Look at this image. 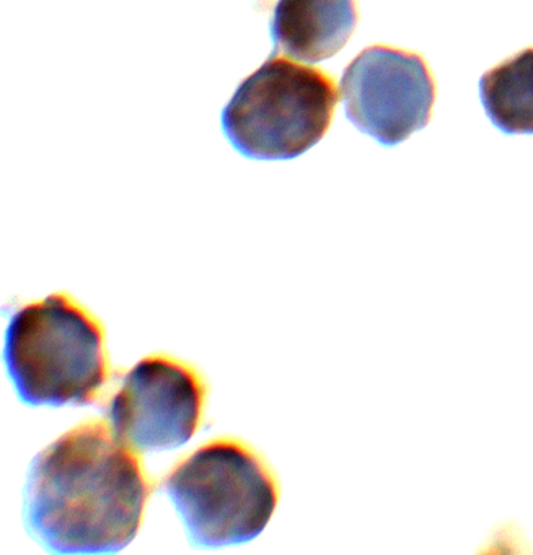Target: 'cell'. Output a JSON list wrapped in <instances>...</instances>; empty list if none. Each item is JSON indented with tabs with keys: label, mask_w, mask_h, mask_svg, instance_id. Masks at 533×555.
<instances>
[{
	"label": "cell",
	"mask_w": 533,
	"mask_h": 555,
	"mask_svg": "<svg viewBox=\"0 0 533 555\" xmlns=\"http://www.w3.org/2000/svg\"><path fill=\"white\" fill-rule=\"evenodd\" d=\"M2 359L18 399L31 408L92 404L110 379L102 321L64 292L12 314Z\"/></svg>",
	"instance_id": "cell-2"
},
{
	"label": "cell",
	"mask_w": 533,
	"mask_h": 555,
	"mask_svg": "<svg viewBox=\"0 0 533 555\" xmlns=\"http://www.w3.org/2000/svg\"><path fill=\"white\" fill-rule=\"evenodd\" d=\"M337 103L333 77L271 57L227 103L223 131L243 157L292 160L325 138Z\"/></svg>",
	"instance_id": "cell-4"
},
{
	"label": "cell",
	"mask_w": 533,
	"mask_h": 555,
	"mask_svg": "<svg viewBox=\"0 0 533 555\" xmlns=\"http://www.w3.org/2000/svg\"><path fill=\"white\" fill-rule=\"evenodd\" d=\"M207 392L196 366L152 353L126 373L110 399L106 418L116 437L138 453L178 450L200 428Z\"/></svg>",
	"instance_id": "cell-5"
},
{
	"label": "cell",
	"mask_w": 533,
	"mask_h": 555,
	"mask_svg": "<svg viewBox=\"0 0 533 555\" xmlns=\"http://www.w3.org/2000/svg\"><path fill=\"white\" fill-rule=\"evenodd\" d=\"M152 490L138 451L89 418L31 461L25 529L51 554H116L138 535Z\"/></svg>",
	"instance_id": "cell-1"
},
{
	"label": "cell",
	"mask_w": 533,
	"mask_h": 555,
	"mask_svg": "<svg viewBox=\"0 0 533 555\" xmlns=\"http://www.w3.org/2000/svg\"><path fill=\"white\" fill-rule=\"evenodd\" d=\"M487 118L507 135L533 134V48L487 70L480 80Z\"/></svg>",
	"instance_id": "cell-8"
},
{
	"label": "cell",
	"mask_w": 533,
	"mask_h": 555,
	"mask_svg": "<svg viewBox=\"0 0 533 555\" xmlns=\"http://www.w3.org/2000/svg\"><path fill=\"white\" fill-rule=\"evenodd\" d=\"M164 492L193 547H232L258 538L279 503L268 461L243 440L216 438L178 461Z\"/></svg>",
	"instance_id": "cell-3"
},
{
	"label": "cell",
	"mask_w": 533,
	"mask_h": 555,
	"mask_svg": "<svg viewBox=\"0 0 533 555\" xmlns=\"http://www.w3.org/2000/svg\"><path fill=\"white\" fill-rule=\"evenodd\" d=\"M341 100L351 125L396 147L431 121L434 77L418 53L370 47L344 70Z\"/></svg>",
	"instance_id": "cell-6"
},
{
	"label": "cell",
	"mask_w": 533,
	"mask_h": 555,
	"mask_svg": "<svg viewBox=\"0 0 533 555\" xmlns=\"http://www.w3.org/2000/svg\"><path fill=\"white\" fill-rule=\"evenodd\" d=\"M356 25V0H278L269 30L279 51L315 64L337 56Z\"/></svg>",
	"instance_id": "cell-7"
}]
</instances>
